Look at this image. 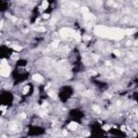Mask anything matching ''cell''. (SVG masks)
<instances>
[{
  "mask_svg": "<svg viewBox=\"0 0 138 138\" xmlns=\"http://www.w3.org/2000/svg\"><path fill=\"white\" fill-rule=\"evenodd\" d=\"M41 19L42 20H49L50 19V14L49 13H43L42 16H41Z\"/></svg>",
  "mask_w": 138,
  "mask_h": 138,
  "instance_id": "4",
  "label": "cell"
},
{
  "mask_svg": "<svg viewBox=\"0 0 138 138\" xmlns=\"http://www.w3.org/2000/svg\"><path fill=\"white\" fill-rule=\"evenodd\" d=\"M32 80H34L35 82H37V83H42L44 78H43V76H41L40 73H35L34 76H32Z\"/></svg>",
  "mask_w": 138,
  "mask_h": 138,
  "instance_id": "2",
  "label": "cell"
},
{
  "mask_svg": "<svg viewBox=\"0 0 138 138\" xmlns=\"http://www.w3.org/2000/svg\"><path fill=\"white\" fill-rule=\"evenodd\" d=\"M30 86L31 85H24L23 86V90H22V93H23V95H27V94L29 93V90H30Z\"/></svg>",
  "mask_w": 138,
  "mask_h": 138,
  "instance_id": "3",
  "label": "cell"
},
{
  "mask_svg": "<svg viewBox=\"0 0 138 138\" xmlns=\"http://www.w3.org/2000/svg\"><path fill=\"white\" fill-rule=\"evenodd\" d=\"M67 128H68V131H71V132L78 131V128H79V123L76 122V121H71V122L67 125Z\"/></svg>",
  "mask_w": 138,
  "mask_h": 138,
  "instance_id": "1",
  "label": "cell"
}]
</instances>
